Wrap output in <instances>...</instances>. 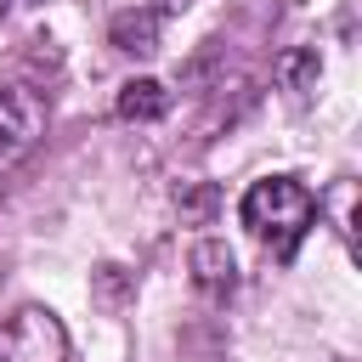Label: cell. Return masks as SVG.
I'll return each instance as SVG.
<instances>
[{
	"label": "cell",
	"mask_w": 362,
	"mask_h": 362,
	"mask_svg": "<svg viewBox=\"0 0 362 362\" xmlns=\"http://www.w3.org/2000/svg\"><path fill=\"white\" fill-rule=\"evenodd\" d=\"M238 215H243V226H249L255 238L272 243L277 260H294V243H300L305 226L317 221V198H311L300 181H288V175H266V181H255V187L243 192Z\"/></svg>",
	"instance_id": "cell-1"
},
{
	"label": "cell",
	"mask_w": 362,
	"mask_h": 362,
	"mask_svg": "<svg viewBox=\"0 0 362 362\" xmlns=\"http://www.w3.org/2000/svg\"><path fill=\"white\" fill-rule=\"evenodd\" d=\"M0 362H68V334L45 305H23L0 328Z\"/></svg>",
	"instance_id": "cell-2"
},
{
	"label": "cell",
	"mask_w": 362,
	"mask_h": 362,
	"mask_svg": "<svg viewBox=\"0 0 362 362\" xmlns=\"http://www.w3.org/2000/svg\"><path fill=\"white\" fill-rule=\"evenodd\" d=\"M187 266H192V283H198L209 300H226V294L238 288V255H232L221 238H198L192 255H187Z\"/></svg>",
	"instance_id": "cell-3"
},
{
	"label": "cell",
	"mask_w": 362,
	"mask_h": 362,
	"mask_svg": "<svg viewBox=\"0 0 362 362\" xmlns=\"http://www.w3.org/2000/svg\"><path fill=\"white\" fill-rule=\"evenodd\" d=\"M40 130H45V107H40V96L23 90V85H0V136L17 141V147H28Z\"/></svg>",
	"instance_id": "cell-4"
},
{
	"label": "cell",
	"mask_w": 362,
	"mask_h": 362,
	"mask_svg": "<svg viewBox=\"0 0 362 362\" xmlns=\"http://www.w3.org/2000/svg\"><path fill=\"white\" fill-rule=\"evenodd\" d=\"M107 40L124 51V57H153L158 51V17L141 6V11H119L107 23Z\"/></svg>",
	"instance_id": "cell-5"
},
{
	"label": "cell",
	"mask_w": 362,
	"mask_h": 362,
	"mask_svg": "<svg viewBox=\"0 0 362 362\" xmlns=\"http://www.w3.org/2000/svg\"><path fill=\"white\" fill-rule=\"evenodd\" d=\"M164 113H170V90H164L158 79H130V85L119 90V119L153 124V119H164Z\"/></svg>",
	"instance_id": "cell-6"
},
{
	"label": "cell",
	"mask_w": 362,
	"mask_h": 362,
	"mask_svg": "<svg viewBox=\"0 0 362 362\" xmlns=\"http://www.w3.org/2000/svg\"><path fill=\"white\" fill-rule=\"evenodd\" d=\"M175 209H181V221H198V226H204V221L221 209V192H215L209 181H198V187H181V192H175Z\"/></svg>",
	"instance_id": "cell-7"
},
{
	"label": "cell",
	"mask_w": 362,
	"mask_h": 362,
	"mask_svg": "<svg viewBox=\"0 0 362 362\" xmlns=\"http://www.w3.org/2000/svg\"><path fill=\"white\" fill-rule=\"evenodd\" d=\"M277 74H283L288 90H311L317 74H322V62H317V51H288V57L277 62Z\"/></svg>",
	"instance_id": "cell-8"
},
{
	"label": "cell",
	"mask_w": 362,
	"mask_h": 362,
	"mask_svg": "<svg viewBox=\"0 0 362 362\" xmlns=\"http://www.w3.org/2000/svg\"><path fill=\"white\" fill-rule=\"evenodd\" d=\"M187 6H192V0H153L147 11H153V17H175V11H187Z\"/></svg>",
	"instance_id": "cell-9"
},
{
	"label": "cell",
	"mask_w": 362,
	"mask_h": 362,
	"mask_svg": "<svg viewBox=\"0 0 362 362\" xmlns=\"http://www.w3.org/2000/svg\"><path fill=\"white\" fill-rule=\"evenodd\" d=\"M6 11H11V0H0V17H6Z\"/></svg>",
	"instance_id": "cell-10"
}]
</instances>
